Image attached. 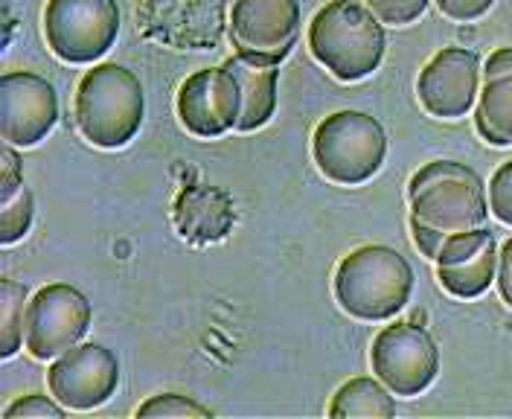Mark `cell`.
<instances>
[{"label": "cell", "mask_w": 512, "mask_h": 419, "mask_svg": "<svg viewBox=\"0 0 512 419\" xmlns=\"http://www.w3.org/2000/svg\"><path fill=\"white\" fill-rule=\"evenodd\" d=\"M411 233L422 257L434 262L446 236L486 227L489 204L483 178L457 161H431L408 184Z\"/></svg>", "instance_id": "1"}, {"label": "cell", "mask_w": 512, "mask_h": 419, "mask_svg": "<svg viewBox=\"0 0 512 419\" xmlns=\"http://www.w3.org/2000/svg\"><path fill=\"white\" fill-rule=\"evenodd\" d=\"M332 289L350 318L390 321L411 300L414 268L390 245H364L338 262Z\"/></svg>", "instance_id": "2"}, {"label": "cell", "mask_w": 512, "mask_h": 419, "mask_svg": "<svg viewBox=\"0 0 512 419\" xmlns=\"http://www.w3.org/2000/svg\"><path fill=\"white\" fill-rule=\"evenodd\" d=\"M146 94L123 65H94L76 85L73 120L96 149H123L143 126Z\"/></svg>", "instance_id": "3"}, {"label": "cell", "mask_w": 512, "mask_h": 419, "mask_svg": "<svg viewBox=\"0 0 512 419\" xmlns=\"http://www.w3.org/2000/svg\"><path fill=\"white\" fill-rule=\"evenodd\" d=\"M309 50L341 82L367 79L387 50L384 24L355 0H332L309 24Z\"/></svg>", "instance_id": "4"}, {"label": "cell", "mask_w": 512, "mask_h": 419, "mask_svg": "<svg viewBox=\"0 0 512 419\" xmlns=\"http://www.w3.org/2000/svg\"><path fill=\"white\" fill-rule=\"evenodd\" d=\"M320 175L341 187L367 184L387 158V131L364 111H335L320 120L312 137Z\"/></svg>", "instance_id": "5"}, {"label": "cell", "mask_w": 512, "mask_h": 419, "mask_svg": "<svg viewBox=\"0 0 512 419\" xmlns=\"http://www.w3.org/2000/svg\"><path fill=\"white\" fill-rule=\"evenodd\" d=\"M47 47L67 65H96L120 35L117 0H47Z\"/></svg>", "instance_id": "6"}, {"label": "cell", "mask_w": 512, "mask_h": 419, "mask_svg": "<svg viewBox=\"0 0 512 419\" xmlns=\"http://www.w3.org/2000/svg\"><path fill=\"white\" fill-rule=\"evenodd\" d=\"M370 364L376 379L396 396H419L440 373V350L425 326L396 321L373 338Z\"/></svg>", "instance_id": "7"}, {"label": "cell", "mask_w": 512, "mask_h": 419, "mask_svg": "<svg viewBox=\"0 0 512 419\" xmlns=\"http://www.w3.org/2000/svg\"><path fill=\"white\" fill-rule=\"evenodd\" d=\"M94 321L91 300L67 283H50L32 294L27 309V350L32 358H59L76 347Z\"/></svg>", "instance_id": "8"}, {"label": "cell", "mask_w": 512, "mask_h": 419, "mask_svg": "<svg viewBox=\"0 0 512 419\" xmlns=\"http://www.w3.org/2000/svg\"><path fill=\"white\" fill-rule=\"evenodd\" d=\"M300 38V0H230L236 53L280 65Z\"/></svg>", "instance_id": "9"}, {"label": "cell", "mask_w": 512, "mask_h": 419, "mask_svg": "<svg viewBox=\"0 0 512 419\" xmlns=\"http://www.w3.org/2000/svg\"><path fill=\"white\" fill-rule=\"evenodd\" d=\"M59 123L56 88L30 70L0 76V134L15 149H32Z\"/></svg>", "instance_id": "10"}, {"label": "cell", "mask_w": 512, "mask_h": 419, "mask_svg": "<svg viewBox=\"0 0 512 419\" xmlns=\"http://www.w3.org/2000/svg\"><path fill=\"white\" fill-rule=\"evenodd\" d=\"M50 393L67 411H94L120 387V361L102 344H76L47 370Z\"/></svg>", "instance_id": "11"}, {"label": "cell", "mask_w": 512, "mask_h": 419, "mask_svg": "<svg viewBox=\"0 0 512 419\" xmlns=\"http://www.w3.org/2000/svg\"><path fill=\"white\" fill-rule=\"evenodd\" d=\"M181 126L204 140L224 137L239 126L242 117V85L227 67H207L187 76L178 91Z\"/></svg>", "instance_id": "12"}, {"label": "cell", "mask_w": 512, "mask_h": 419, "mask_svg": "<svg viewBox=\"0 0 512 419\" xmlns=\"http://www.w3.org/2000/svg\"><path fill=\"white\" fill-rule=\"evenodd\" d=\"M480 59L466 47H443L419 70V105L437 120H460L472 111L480 88Z\"/></svg>", "instance_id": "13"}, {"label": "cell", "mask_w": 512, "mask_h": 419, "mask_svg": "<svg viewBox=\"0 0 512 419\" xmlns=\"http://www.w3.org/2000/svg\"><path fill=\"white\" fill-rule=\"evenodd\" d=\"M475 129L489 146H512V47H501L486 59Z\"/></svg>", "instance_id": "14"}, {"label": "cell", "mask_w": 512, "mask_h": 419, "mask_svg": "<svg viewBox=\"0 0 512 419\" xmlns=\"http://www.w3.org/2000/svg\"><path fill=\"white\" fill-rule=\"evenodd\" d=\"M224 67L239 79L242 85V117L236 131H256L271 123L277 111V82H280V65L248 59L242 53H233Z\"/></svg>", "instance_id": "15"}, {"label": "cell", "mask_w": 512, "mask_h": 419, "mask_svg": "<svg viewBox=\"0 0 512 419\" xmlns=\"http://www.w3.org/2000/svg\"><path fill=\"white\" fill-rule=\"evenodd\" d=\"M498 274V242L495 233L486 236L472 254L451 262V265H437V280L440 286L460 300H475L483 291L495 283Z\"/></svg>", "instance_id": "16"}, {"label": "cell", "mask_w": 512, "mask_h": 419, "mask_svg": "<svg viewBox=\"0 0 512 419\" xmlns=\"http://www.w3.org/2000/svg\"><path fill=\"white\" fill-rule=\"evenodd\" d=\"M329 417H396V402L390 396V390L370 376H358L350 379L347 385H341L332 396L329 405Z\"/></svg>", "instance_id": "17"}, {"label": "cell", "mask_w": 512, "mask_h": 419, "mask_svg": "<svg viewBox=\"0 0 512 419\" xmlns=\"http://www.w3.org/2000/svg\"><path fill=\"white\" fill-rule=\"evenodd\" d=\"M27 286L3 277L0 280V358H12L27 344Z\"/></svg>", "instance_id": "18"}, {"label": "cell", "mask_w": 512, "mask_h": 419, "mask_svg": "<svg viewBox=\"0 0 512 419\" xmlns=\"http://www.w3.org/2000/svg\"><path fill=\"white\" fill-rule=\"evenodd\" d=\"M32 219H35V198L32 190L24 184L9 201L0 204V245H15L30 233Z\"/></svg>", "instance_id": "19"}, {"label": "cell", "mask_w": 512, "mask_h": 419, "mask_svg": "<svg viewBox=\"0 0 512 419\" xmlns=\"http://www.w3.org/2000/svg\"><path fill=\"white\" fill-rule=\"evenodd\" d=\"M137 417H210V408L181 393H158L137 408Z\"/></svg>", "instance_id": "20"}, {"label": "cell", "mask_w": 512, "mask_h": 419, "mask_svg": "<svg viewBox=\"0 0 512 419\" xmlns=\"http://www.w3.org/2000/svg\"><path fill=\"white\" fill-rule=\"evenodd\" d=\"M431 0H367V9L390 27L414 24L419 15H425Z\"/></svg>", "instance_id": "21"}, {"label": "cell", "mask_w": 512, "mask_h": 419, "mask_svg": "<svg viewBox=\"0 0 512 419\" xmlns=\"http://www.w3.org/2000/svg\"><path fill=\"white\" fill-rule=\"evenodd\" d=\"M67 414V408H64L62 402L53 396H44V393H30V396H21V399H15L6 411H3V417L6 419H62Z\"/></svg>", "instance_id": "22"}, {"label": "cell", "mask_w": 512, "mask_h": 419, "mask_svg": "<svg viewBox=\"0 0 512 419\" xmlns=\"http://www.w3.org/2000/svg\"><path fill=\"white\" fill-rule=\"evenodd\" d=\"M489 210L501 225L512 227V161L501 163L489 181Z\"/></svg>", "instance_id": "23"}, {"label": "cell", "mask_w": 512, "mask_h": 419, "mask_svg": "<svg viewBox=\"0 0 512 419\" xmlns=\"http://www.w3.org/2000/svg\"><path fill=\"white\" fill-rule=\"evenodd\" d=\"M0 204L9 201L12 195L24 187V172H21V158L15 152V146L3 143V152H0Z\"/></svg>", "instance_id": "24"}, {"label": "cell", "mask_w": 512, "mask_h": 419, "mask_svg": "<svg viewBox=\"0 0 512 419\" xmlns=\"http://www.w3.org/2000/svg\"><path fill=\"white\" fill-rule=\"evenodd\" d=\"M437 6H440V12L446 18H451V21L469 24V21L483 18L495 6V0H437Z\"/></svg>", "instance_id": "25"}, {"label": "cell", "mask_w": 512, "mask_h": 419, "mask_svg": "<svg viewBox=\"0 0 512 419\" xmlns=\"http://www.w3.org/2000/svg\"><path fill=\"white\" fill-rule=\"evenodd\" d=\"M498 291L504 297V303L512 309V239L504 242L501 254H498V274H495Z\"/></svg>", "instance_id": "26"}]
</instances>
